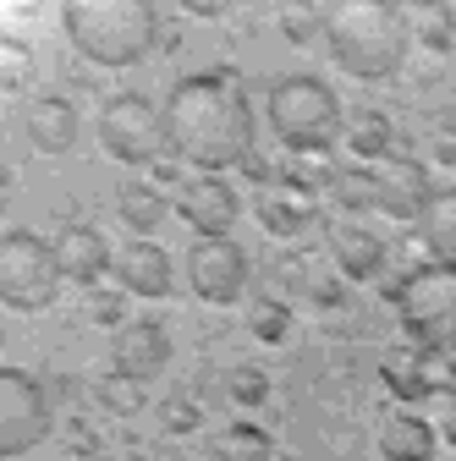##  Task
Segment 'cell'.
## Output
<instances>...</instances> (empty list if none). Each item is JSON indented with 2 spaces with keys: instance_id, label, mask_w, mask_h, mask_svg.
<instances>
[{
  "instance_id": "1",
  "label": "cell",
  "mask_w": 456,
  "mask_h": 461,
  "mask_svg": "<svg viewBox=\"0 0 456 461\" xmlns=\"http://www.w3.org/2000/svg\"><path fill=\"white\" fill-rule=\"evenodd\" d=\"M165 143L204 176L242 165L253 154V104L225 77H182L165 99Z\"/></svg>"
},
{
  "instance_id": "2",
  "label": "cell",
  "mask_w": 456,
  "mask_h": 461,
  "mask_svg": "<svg viewBox=\"0 0 456 461\" xmlns=\"http://www.w3.org/2000/svg\"><path fill=\"white\" fill-rule=\"evenodd\" d=\"M324 50L347 77L385 83L407 61L413 23L396 0H335L324 12Z\"/></svg>"
},
{
  "instance_id": "3",
  "label": "cell",
  "mask_w": 456,
  "mask_h": 461,
  "mask_svg": "<svg viewBox=\"0 0 456 461\" xmlns=\"http://www.w3.org/2000/svg\"><path fill=\"white\" fill-rule=\"evenodd\" d=\"M61 28L94 67H138L160 44L154 0H61Z\"/></svg>"
},
{
  "instance_id": "4",
  "label": "cell",
  "mask_w": 456,
  "mask_h": 461,
  "mask_svg": "<svg viewBox=\"0 0 456 461\" xmlns=\"http://www.w3.org/2000/svg\"><path fill=\"white\" fill-rule=\"evenodd\" d=\"M264 122L275 127L280 143H287V154H324L335 138H347L341 99H335L330 83H319L314 72H287V77H275L269 94H264Z\"/></svg>"
},
{
  "instance_id": "5",
  "label": "cell",
  "mask_w": 456,
  "mask_h": 461,
  "mask_svg": "<svg viewBox=\"0 0 456 461\" xmlns=\"http://www.w3.org/2000/svg\"><path fill=\"white\" fill-rule=\"evenodd\" d=\"M390 303L402 313L413 346L456 357V264H424L390 285Z\"/></svg>"
},
{
  "instance_id": "6",
  "label": "cell",
  "mask_w": 456,
  "mask_h": 461,
  "mask_svg": "<svg viewBox=\"0 0 456 461\" xmlns=\"http://www.w3.org/2000/svg\"><path fill=\"white\" fill-rule=\"evenodd\" d=\"M61 258L55 242L33 237V230H0V303L17 313H44L61 292Z\"/></svg>"
},
{
  "instance_id": "7",
  "label": "cell",
  "mask_w": 456,
  "mask_h": 461,
  "mask_svg": "<svg viewBox=\"0 0 456 461\" xmlns=\"http://www.w3.org/2000/svg\"><path fill=\"white\" fill-rule=\"evenodd\" d=\"M99 143L116 165H154L165 149V115L143 94H116L99 110Z\"/></svg>"
},
{
  "instance_id": "8",
  "label": "cell",
  "mask_w": 456,
  "mask_h": 461,
  "mask_svg": "<svg viewBox=\"0 0 456 461\" xmlns=\"http://www.w3.org/2000/svg\"><path fill=\"white\" fill-rule=\"evenodd\" d=\"M50 434V395L33 374L0 363V456H28Z\"/></svg>"
},
{
  "instance_id": "9",
  "label": "cell",
  "mask_w": 456,
  "mask_h": 461,
  "mask_svg": "<svg viewBox=\"0 0 456 461\" xmlns=\"http://www.w3.org/2000/svg\"><path fill=\"white\" fill-rule=\"evenodd\" d=\"M363 176H369V209L385 220H418L424 203L434 198L429 170L413 154H385V159L363 165Z\"/></svg>"
},
{
  "instance_id": "10",
  "label": "cell",
  "mask_w": 456,
  "mask_h": 461,
  "mask_svg": "<svg viewBox=\"0 0 456 461\" xmlns=\"http://www.w3.org/2000/svg\"><path fill=\"white\" fill-rule=\"evenodd\" d=\"M187 280L209 308H232L248 292V253L232 237H193L187 248Z\"/></svg>"
},
{
  "instance_id": "11",
  "label": "cell",
  "mask_w": 456,
  "mask_h": 461,
  "mask_svg": "<svg viewBox=\"0 0 456 461\" xmlns=\"http://www.w3.org/2000/svg\"><path fill=\"white\" fill-rule=\"evenodd\" d=\"M324 242H330V264L335 275H347V280H379L385 264H390V248L379 230L358 225V220H335L324 230Z\"/></svg>"
},
{
  "instance_id": "12",
  "label": "cell",
  "mask_w": 456,
  "mask_h": 461,
  "mask_svg": "<svg viewBox=\"0 0 456 461\" xmlns=\"http://www.w3.org/2000/svg\"><path fill=\"white\" fill-rule=\"evenodd\" d=\"M110 363H116V379H154L170 363V335L154 319H127L116 330V346H110Z\"/></svg>"
},
{
  "instance_id": "13",
  "label": "cell",
  "mask_w": 456,
  "mask_h": 461,
  "mask_svg": "<svg viewBox=\"0 0 456 461\" xmlns=\"http://www.w3.org/2000/svg\"><path fill=\"white\" fill-rule=\"evenodd\" d=\"M177 214L193 225V237H232L237 225V193L220 176H193L177 193Z\"/></svg>"
},
{
  "instance_id": "14",
  "label": "cell",
  "mask_w": 456,
  "mask_h": 461,
  "mask_svg": "<svg viewBox=\"0 0 456 461\" xmlns=\"http://www.w3.org/2000/svg\"><path fill=\"white\" fill-rule=\"evenodd\" d=\"M23 132H28V143L39 154H67V149H78L83 115H78V104L67 94H39L28 104V115H23Z\"/></svg>"
},
{
  "instance_id": "15",
  "label": "cell",
  "mask_w": 456,
  "mask_h": 461,
  "mask_svg": "<svg viewBox=\"0 0 456 461\" xmlns=\"http://www.w3.org/2000/svg\"><path fill=\"white\" fill-rule=\"evenodd\" d=\"M116 280H122V292H132V297H165L177 275H170L165 248H154L149 237H138V242H127L116 253Z\"/></svg>"
},
{
  "instance_id": "16",
  "label": "cell",
  "mask_w": 456,
  "mask_h": 461,
  "mask_svg": "<svg viewBox=\"0 0 456 461\" xmlns=\"http://www.w3.org/2000/svg\"><path fill=\"white\" fill-rule=\"evenodd\" d=\"M55 258H61V275L78 280V285H94L105 269H116V253L105 248V237L94 225H67L55 237Z\"/></svg>"
},
{
  "instance_id": "17",
  "label": "cell",
  "mask_w": 456,
  "mask_h": 461,
  "mask_svg": "<svg viewBox=\"0 0 456 461\" xmlns=\"http://www.w3.org/2000/svg\"><path fill=\"white\" fill-rule=\"evenodd\" d=\"M440 429H429L418 412H390L379 423V456L385 461H434Z\"/></svg>"
},
{
  "instance_id": "18",
  "label": "cell",
  "mask_w": 456,
  "mask_h": 461,
  "mask_svg": "<svg viewBox=\"0 0 456 461\" xmlns=\"http://www.w3.org/2000/svg\"><path fill=\"white\" fill-rule=\"evenodd\" d=\"M418 237L434 264H456V187H434V198L418 214Z\"/></svg>"
},
{
  "instance_id": "19",
  "label": "cell",
  "mask_w": 456,
  "mask_h": 461,
  "mask_svg": "<svg viewBox=\"0 0 456 461\" xmlns=\"http://www.w3.org/2000/svg\"><path fill=\"white\" fill-rule=\"evenodd\" d=\"M259 225L269 230V237H303V230L314 225V198L297 193V187H275L259 203Z\"/></svg>"
},
{
  "instance_id": "20",
  "label": "cell",
  "mask_w": 456,
  "mask_h": 461,
  "mask_svg": "<svg viewBox=\"0 0 456 461\" xmlns=\"http://www.w3.org/2000/svg\"><path fill=\"white\" fill-rule=\"evenodd\" d=\"M347 149H352L363 165L396 154V122H390V115H379V110H358L352 122H347Z\"/></svg>"
},
{
  "instance_id": "21",
  "label": "cell",
  "mask_w": 456,
  "mask_h": 461,
  "mask_svg": "<svg viewBox=\"0 0 456 461\" xmlns=\"http://www.w3.org/2000/svg\"><path fill=\"white\" fill-rule=\"evenodd\" d=\"M214 461H275V439L259 423H225L209 445Z\"/></svg>"
},
{
  "instance_id": "22",
  "label": "cell",
  "mask_w": 456,
  "mask_h": 461,
  "mask_svg": "<svg viewBox=\"0 0 456 461\" xmlns=\"http://www.w3.org/2000/svg\"><path fill=\"white\" fill-rule=\"evenodd\" d=\"M335 176H341V170H335L330 149H324V154H287V165H280V182L297 187V193H308V198H314V193H330Z\"/></svg>"
},
{
  "instance_id": "23",
  "label": "cell",
  "mask_w": 456,
  "mask_h": 461,
  "mask_svg": "<svg viewBox=\"0 0 456 461\" xmlns=\"http://www.w3.org/2000/svg\"><path fill=\"white\" fill-rule=\"evenodd\" d=\"M116 214L138 230V237H149V230L165 220V193L149 187V182H127V187L116 193Z\"/></svg>"
},
{
  "instance_id": "24",
  "label": "cell",
  "mask_w": 456,
  "mask_h": 461,
  "mask_svg": "<svg viewBox=\"0 0 456 461\" xmlns=\"http://www.w3.org/2000/svg\"><path fill=\"white\" fill-rule=\"evenodd\" d=\"M280 33H287V44L308 50V44L324 39V12L308 6V0H287V6H280Z\"/></svg>"
},
{
  "instance_id": "25",
  "label": "cell",
  "mask_w": 456,
  "mask_h": 461,
  "mask_svg": "<svg viewBox=\"0 0 456 461\" xmlns=\"http://www.w3.org/2000/svg\"><path fill=\"white\" fill-rule=\"evenodd\" d=\"M33 83V50L12 33H0V94H23Z\"/></svg>"
},
{
  "instance_id": "26",
  "label": "cell",
  "mask_w": 456,
  "mask_h": 461,
  "mask_svg": "<svg viewBox=\"0 0 456 461\" xmlns=\"http://www.w3.org/2000/svg\"><path fill=\"white\" fill-rule=\"evenodd\" d=\"M379 374H385V390H390L396 401H424V379H418V357H413V346H407V352H396Z\"/></svg>"
},
{
  "instance_id": "27",
  "label": "cell",
  "mask_w": 456,
  "mask_h": 461,
  "mask_svg": "<svg viewBox=\"0 0 456 461\" xmlns=\"http://www.w3.org/2000/svg\"><path fill=\"white\" fill-rule=\"evenodd\" d=\"M287 330H292L287 303H259V308H253V340L275 346V340H287Z\"/></svg>"
},
{
  "instance_id": "28",
  "label": "cell",
  "mask_w": 456,
  "mask_h": 461,
  "mask_svg": "<svg viewBox=\"0 0 456 461\" xmlns=\"http://www.w3.org/2000/svg\"><path fill=\"white\" fill-rule=\"evenodd\" d=\"M413 39H424L429 50H451V39H456V23H451V6H429V12L418 17V28H413Z\"/></svg>"
},
{
  "instance_id": "29",
  "label": "cell",
  "mask_w": 456,
  "mask_h": 461,
  "mask_svg": "<svg viewBox=\"0 0 456 461\" xmlns=\"http://www.w3.org/2000/svg\"><path fill=\"white\" fill-rule=\"evenodd\" d=\"M122 285H116V292H105V285H94V292H88V319L94 324H110V330H122L127 319H122Z\"/></svg>"
},
{
  "instance_id": "30",
  "label": "cell",
  "mask_w": 456,
  "mask_h": 461,
  "mask_svg": "<svg viewBox=\"0 0 456 461\" xmlns=\"http://www.w3.org/2000/svg\"><path fill=\"white\" fill-rule=\"evenodd\" d=\"M232 395L242 401V407H259V401L269 395V379L259 368H232Z\"/></svg>"
},
{
  "instance_id": "31",
  "label": "cell",
  "mask_w": 456,
  "mask_h": 461,
  "mask_svg": "<svg viewBox=\"0 0 456 461\" xmlns=\"http://www.w3.org/2000/svg\"><path fill=\"white\" fill-rule=\"evenodd\" d=\"M105 407H116V412H138V390H132V379H110V384H105Z\"/></svg>"
},
{
  "instance_id": "32",
  "label": "cell",
  "mask_w": 456,
  "mask_h": 461,
  "mask_svg": "<svg viewBox=\"0 0 456 461\" xmlns=\"http://www.w3.org/2000/svg\"><path fill=\"white\" fill-rule=\"evenodd\" d=\"M177 6L187 17H225V12H232V0H177Z\"/></svg>"
},
{
  "instance_id": "33",
  "label": "cell",
  "mask_w": 456,
  "mask_h": 461,
  "mask_svg": "<svg viewBox=\"0 0 456 461\" xmlns=\"http://www.w3.org/2000/svg\"><path fill=\"white\" fill-rule=\"evenodd\" d=\"M434 159L440 165H456V127H440L434 132Z\"/></svg>"
},
{
  "instance_id": "34",
  "label": "cell",
  "mask_w": 456,
  "mask_h": 461,
  "mask_svg": "<svg viewBox=\"0 0 456 461\" xmlns=\"http://www.w3.org/2000/svg\"><path fill=\"white\" fill-rule=\"evenodd\" d=\"M165 423H170V429H193V423H198V412L187 407V401H177V407H165Z\"/></svg>"
},
{
  "instance_id": "35",
  "label": "cell",
  "mask_w": 456,
  "mask_h": 461,
  "mask_svg": "<svg viewBox=\"0 0 456 461\" xmlns=\"http://www.w3.org/2000/svg\"><path fill=\"white\" fill-rule=\"evenodd\" d=\"M434 429H440V439H451V445H456V395H445V412H440V423H434Z\"/></svg>"
},
{
  "instance_id": "36",
  "label": "cell",
  "mask_w": 456,
  "mask_h": 461,
  "mask_svg": "<svg viewBox=\"0 0 456 461\" xmlns=\"http://www.w3.org/2000/svg\"><path fill=\"white\" fill-rule=\"evenodd\" d=\"M6 203H12V170L0 165V214H6Z\"/></svg>"
},
{
  "instance_id": "37",
  "label": "cell",
  "mask_w": 456,
  "mask_h": 461,
  "mask_svg": "<svg viewBox=\"0 0 456 461\" xmlns=\"http://www.w3.org/2000/svg\"><path fill=\"white\" fill-rule=\"evenodd\" d=\"M396 6H402V12H407V6H413V12H429V6H445V0H396Z\"/></svg>"
},
{
  "instance_id": "38",
  "label": "cell",
  "mask_w": 456,
  "mask_h": 461,
  "mask_svg": "<svg viewBox=\"0 0 456 461\" xmlns=\"http://www.w3.org/2000/svg\"><path fill=\"white\" fill-rule=\"evenodd\" d=\"M0 340H6V330H0Z\"/></svg>"
}]
</instances>
